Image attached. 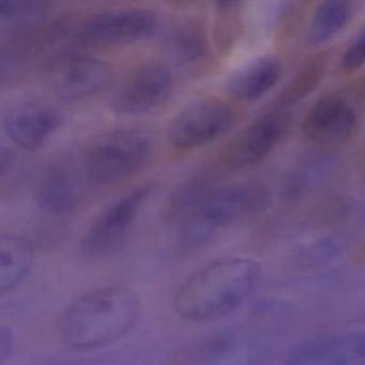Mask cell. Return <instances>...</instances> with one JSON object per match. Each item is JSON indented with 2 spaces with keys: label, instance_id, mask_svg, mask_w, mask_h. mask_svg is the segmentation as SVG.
<instances>
[{
  "label": "cell",
  "instance_id": "obj_1",
  "mask_svg": "<svg viewBox=\"0 0 365 365\" xmlns=\"http://www.w3.org/2000/svg\"><path fill=\"white\" fill-rule=\"evenodd\" d=\"M259 274V266L251 258L213 260L198 269L178 288L173 300L174 311L187 322L221 319L247 302Z\"/></svg>",
  "mask_w": 365,
  "mask_h": 365
},
{
  "label": "cell",
  "instance_id": "obj_2",
  "mask_svg": "<svg viewBox=\"0 0 365 365\" xmlns=\"http://www.w3.org/2000/svg\"><path fill=\"white\" fill-rule=\"evenodd\" d=\"M140 297L125 286H104L83 294L61 314V341L74 350L104 347L125 336L138 320Z\"/></svg>",
  "mask_w": 365,
  "mask_h": 365
},
{
  "label": "cell",
  "instance_id": "obj_3",
  "mask_svg": "<svg viewBox=\"0 0 365 365\" xmlns=\"http://www.w3.org/2000/svg\"><path fill=\"white\" fill-rule=\"evenodd\" d=\"M270 194L262 183L243 182L211 190L174 224L176 242L185 251L208 243L220 230L266 209Z\"/></svg>",
  "mask_w": 365,
  "mask_h": 365
},
{
  "label": "cell",
  "instance_id": "obj_4",
  "mask_svg": "<svg viewBox=\"0 0 365 365\" xmlns=\"http://www.w3.org/2000/svg\"><path fill=\"white\" fill-rule=\"evenodd\" d=\"M150 134L140 129H121L98 138L87 150L84 170L99 187L119 185L140 172L153 155Z\"/></svg>",
  "mask_w": 365,
  "mask_h": 365
},
{
  "label": "cell",
  "instance_id": "obj_5",
  "mask_svg": "<svg viewBox=\"0 0 365 365\" xmlns=\"http://www.w3.org/2000/svg\"><path fill=\"white\" fill-rule=\"evenodd\" d=\"M153 191V185L145 183L104 209L83 236L81 253L86 258L98 259L116 251L125 242Z\"/></svg>",
  "mask_w": 365,
  "mask_h": 365
},
{
  "label": "cell",
  "instance_id": "obj_6",
  "mask_svg": "<svg viewBox=\"0 0 365 365\" xmlns=\"http://www.w3.org/2000/svg\"><path fill=\"white\" fill-rule=\"evenodd\" d=\"M158 24L157 14L144 8L108 10L86 19L76 38L93 48L127 46L153 36Z\"/></svg>",
  "mask_w": 365,
  "mask_h": 365
},
{
  "label": "cell",
  "instance_id": "obj_7",
  "mask_svg": "<svg viewBox=\"0 0 365 365\" xmlns=\"http://www.w3.org/2000/svg\"><path fill=\"white\" fill-rule=\"evenodd\" d=\"M235 118L234 110L224 102L200 100L173 119L168 131V144L178 151L195 150L227 133Z\"/></svg>",
  "mask_w": 365,
  "mask_h": 365
},
{
  "label": "cell",
  "instance_id": "obj_8",
  "mask_svg": "<svg viewBox=\"0 0 365 365\" xmlns=\"http://www.w3.org/2000/svg\"><path fill=\"white\" fill-rule=\"evenodd\" d=\"M287 127L283 113H268L239 131L222 149L220 159L230 170H242L262 161L279 143Z\"/></svg>",
  "mask_w": 365,
  "mask_h": 365
},
{
  "label": "cell",
  "instance_id": "obj_9",
  "mask_svg": "<svg viewBox=\"0 0 365 365\" xmlns=\"http://www.w3.org/2000/svg\"><path fill=\"white\" fill-rule=\"evenodd\" d=\"M173 74L163 63H147L130 74L116 89L110 108L121 116H135L165 101L173 88Z\"/></svg>",
  "mask_w": 365,
  "mask_h": 365
},
{
  "label": "cell",
  "instance_id": "obj_10",
  "mask_svg": "<svg viewBox=\"0 0 365 365\" xmlns=\"http://www.w3.org/2000/svg\"><path fill=\"white\" fill-rule=\"evenodd\" d=\"M284 365H365V330L330 333L301 341Z\"/></svg>",
  "mask_w": 365,
  "mask_h": 365
},
{
  "label": "cell",
  "instance_id": "obj_11",
  "mask_svg": "<svg viewBox=\"0 0 365 365\" xmlns=\"http://www.w3.org/2000/svg\"><path fill=\"white\" fill-rule=\"evenodd\" d=\"M63 123V116L58 108L34 101L11 106L3 118L6 135L16 146L27 151L43 147Z\"/></svg>",
  "mask_w": 365,
  "mask_h": 365
},
{
  "label": "cell",
  "instance_id": "obj_12",
  "mask_svg": "<svg viewBox=\"0 0 365 365\" xmlns=\"http://www.w3.org/2000/svg\"><path fill=\"white\" fill-rule=\"evenodd\" d=\"M112 78V70L101 59L89 55H67L52 71L54 93L65 101H78L103 91Z\"/></svg>",
  "mask_w": 365,
  "mask_h": 365
},
{
  "label": "cell",
  "instance_id": "obj_13",
  "mask_svg": "<svg viewBox=\"0 0 365 365\" xmlns=\"http://www.w3.org/2000/svg\"><path fill=\"white\" fill-rule=\"evenodd\" d=\"M358 115L354 106L339 95H326L309 108L302 123L303 135L319 146H333L354 134Z\"/></svg>",
  "mask_w": 365,
  "mask_h": 365
},
{
  "label": "cell",
  "instance_id": "obj_14",
  "mask_svg": "<svg viewBox=\"0 0 365 365\" xmlns=\"http://www.w3.org/2000/svg\"><path fill=\"white\" fill-rule=\"evenodd\" d=\"M282 70L277 57H257L230 74L225 83L226 93L238 101H255L275 86Z\"/></svg>",
  "mask_w": 365,
  "mask_h": 365
},
{
  "label": "cell",
  "instance_id": "obj_15",
  "mask_svg": "<svg viewBox=\"0 0 365 365\" xmlns=\"http://www.w3.org/2000/svg\"><path fill=\"white\" fill-rule=\"evenodd\" d=\"M82 200L78 179L65 166L46 170L38 183L37 202L48 215L66 217L76 210Z\"/></svg>",
  "mask_w": 365,
  "mask_h": 365
},
{
  "label": "cell",
  "instance_id": "obj_16",
  "mask_svg": "<svg viewBox=\"0 0 365 365\" xmlns=\"http://www.w3.org/2000/svg\"><path fill=\"white\" fill-rule=\"evenodd\" d=\"M35 251L29 239L7 235L0 239V294L19 285L33 266Z\"/></svg>",
  "mask_w": 365,
  "mask_h": 365
},
{
  "label": "cell",
  "instance_id": "obj_17",
  "mask_svg": "<svg viewBox=\"0 0 365 365\" xmlns=\"http://www.w3.org/2000/svg\"><path fill=\"white\" fill-rule=\"evenodd\" d=\"M235 346L236 336L230 331L210 333L183 348L175 358L174 364L222 365Z\"/></svg>",
  "mask_w": 365,
  "mask_h": 365
},
{
  "label": "cell",
  "instance_id": "obj_18",
  "mask_svg": "<svg viewBox=\"0 0 365 365\" xmlns=\"http://www.w3.org/2000/svg\"><path fill=\"white\" fill-rule=\"evenodd\" d=\"M351 5L343 0H328L318 6L307 29V40L320 46L334 38L349 22Z\"/></svg>",
  "mask_w": 365,
  "mask_h": 365
},
{
  "label": "cell",
  "instance_id": "obj_19",
  "mask_svg": "<svg viewBox=\"0 0 365 365\" xmlns=\"http://www.w3.org/2000/svg\"><path fill=\"white\" fill-rule=\"evenodd\" d=\"M46 11V4L41 1L1 0L0 23L9 33L25 35L43 23Z\"/></svg>",
  "mask_w": 365,
  "mask_h": 365
},
{
  "label": "cell",
  "instance_id": "obj_20",
  "mask_svg": "<svg viewBox=\"0 0 365 365\" xmlns=\"http://www.w3.org/2000/svg\"><path fill=\"white\" fill-rule=\"evenodd\" d=\"M212 189V177L206 170L190 177L170 197L166 209L168 221L174 225L193 210Z\"/></svg>",
  "mask_w": 365,
  "mask_h": 365
},
{
  "label": "cell",
  "instance_id": "obj_21",
  "mask_svg": "<svg viewBox=\"0 0 365 365\" xmlns=\"http://www.w3.org/2000/svg\"><path fill=\"white\" fill-rule=\"evenodd\" d=\"M170 50L181 63H195L206 57L208 42L202 27L195 23H182L170 37Z\"/></svg>",
  "mask_w": 365,
  "mask_h": 365
},
{
  "label": "cell",
  "instance_id": "obj_22",
  "mask_svg": "<svg viewBox=\"0 0 365 365\" xmlns=\"http://www.w3.org/2000/svg\"><path fill=\"white\" fill-rule=\"evenodd\" d=\"M326 57L316 55L309 58L299 70L298 73L290 81L285 91L279 98L281 104H290L309 95L324 76L326 70Z\"/></svg>",
  "mask_w": 365,
  "mask_h": 365
},
{
  "label": "cell",
  "instance_id": "obj_23",
  "mask_svg": "<svg viewBox=\"0 0 365 365\" xmlns=\"http://www.w3.org/2000/svg\"><path fill=\"white\" fill-rule=\"evenodd\" d=\"M341 67L354 71L365 63V27L354 38L341 56Z\"/></svg>",
  "mask_w": 365,
  "mask_h": 365
},
{
  "label": "cell",
  "instance_id": "obj_24",
  "mask_svg": "<svg viewBox=\"0 0 365 365\" xmlns=\"http://www.w3.org/2000/svg\"><path fill=\"white\" fill-rule=\"evenodd\" d=\"M14 339L11 330L8 327H0V361L7 360L14 350Z\"/></svg>",
  "mask_w": 365,
  "mask_h": 365
},
{
  "label": "cell",
  "instance_id": "obj_25",
  "mask_svg": "<svg viewBox=\"0 0 365 365\" xmlns=\"http://www.w3.org/2000/svg\"><path fill=\"white\" fill-rule=\"evenodd\" d=\"M363 91H364V95H365V78H364V83H363Z\"/></svg>",
  "mask_w": 365,
  "mask_h": 365
}]
</instances>
